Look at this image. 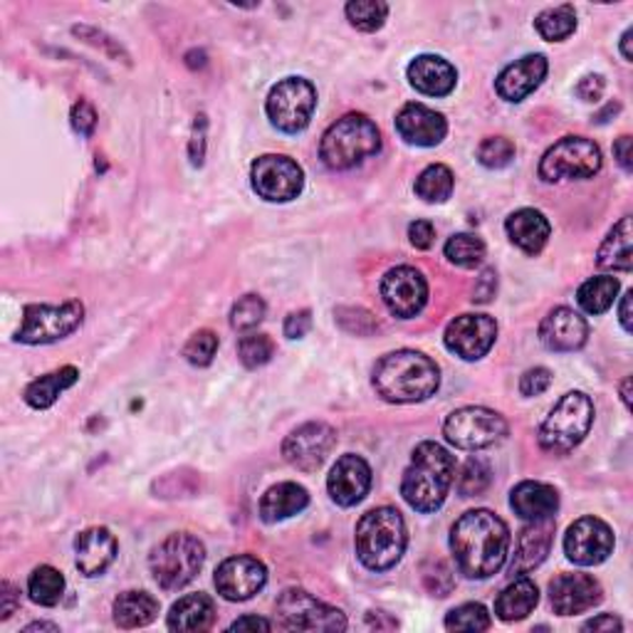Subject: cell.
Listing matches in <instances>:
<instances>
[{
	"mask_svg": "<svg viewBox=\"0 0 633 633\" xmlns=\"http://www.w3.org/2000/svg\"><path fill=\"white\" fill-rule=\"evenodd\" d=\"M509 530L503 517L490 509H470L450 530V552L468 579H490L503 570L509 554Z\"/></svg>",
	"mask_w": 633,
	"mask_h": 633,
	"instance_id": "1",
	"label": "cell"
},
{
	"mask_svg": "<svg viewBox=\"0 0 633 633\" xmlns=\"http://www.w3.org/2000/svg\"><path fill=\"white\" fill-rule=\"evenodd\" d=\"M374 391L389 403H419L436 396L441 386V368L431 356L399 349L382 356L372 374Z\"/></svg>",
	"mask_w": 633,
	"mask_h": 633,
	"instance_id": "2",
	"label": "cell"
},
{
	"mask_svg": "<svg viewBox=\"0 0 633 633\" xmlns=\"http://www.w3.org/2000/svg\"><path fill=\"white\" fill-rule=\"evenodd\" d=\"M453 483H456V458L436 441L419 443L401 480L406 503L415 513H436L446 503Z\"/></svg>",
	"mask_w": 633,
	"mask_h": 633,
	"instance_id": "3",
	"label": "cell"
},
{
	"mask_svg": "<svg viewBox=\"0 0 633 633\" xmlns=\"http://www.w3.org/2000/svg\"><path fill=\"white\" fill-rule=\"evenodd\" d=\"M406 523L396 507H376L362 515L354 544L359 562L372 572H386L399 564L406 552Z\"/></svg>",
	"mask_w": 633,
	"mask_h": 633,
	"instance_id": "4",
	"label": "cell"
},
{
	"mask_svg": "<svg viewBox=\"0 0 633 633\" xmlns=\"http://www.w3.org/2000/svg\"><path fill=\"white\" fill-rule=\"evenodd\" d=\"M382 151V131L366 115H344L325 131L319 156L325 166L335 172H347Z\"/></svg>",
	"mask_w": 633,
	"mask_h": 633,
	"instance_id": "5",
	"label": "cell"
},
{
	"mask_svg": "<svg viewBox=\"0 0 633 633\" xmlns=\"http://www.w3.org/2000/svg\"><path fill=\"white\" fill-rule=\"evenodd\" d=\"M203 542L188 532H176L154 547L149 556V570L164 591H178L196 579L198 572L203 570Z\"/></svg>",
	"mask_w": 633,
	"mask_h": 633,
	"instance_id": "6",
	"label": "cell"
},
{
	"mask_svg": "<svg viewBox=\"0 0 633 633\" xmlns=\"http://www.w3.org/2000/svg\"><path fill=\"white\" fill-rule=\"evenodd\" d=\"M594 423V403L587 394L570 391L556 401L540 426V446L554 456L572 453L587 438Z\"/></svg>",
	"mask_w": 633,
	"mask_h": 633,
	"instance_id": "7",
	"label": "cell"
},
{
	"mask_svg": "<svg viewBox=\"0 0 633 633\" xmlns=\"http://www.w3.org/2000/svg\"><path fill=\"white\" fill-rule=\"evenodd\" d=\"M317 90L305 78H285L270 90L266 112L270 125L282 134H300L305 131L315 115Z\"/></svg>",
	"mask_w": 633,
	"mask_h": 633,
	"instance_id": "8",
	"label": "cell"
},
{
	"mask_svg": "<svg viewBox=\"0 0 633 633\" xmlns=\"http://www.w3.org/2000/svg\"><path fill=\"white\" fill-rule=\"evenodd\" d=\"M603 156L597 141L587 137H564L547 149L540 162V178L547 184L591 178L601 172Z\"/></svg>",
	"mask_w": 633,
	"mask_h": 633,
	"instance_id": "9",
	"label": "cell"
},
{
	"mask_svg": "<svg viewBox=\"0 0 633 633\" xmlns=\"http://www.w3.org/2000/svg\"><path fill=\"white\" fill-rule=\"evenodd\" d=\"M84 305L80 300H68L62 305H25L23 327L15 339L21 344H52L80 329Z\"/></svg>",
	"mask_w": 633,
	"mask_h": 633,
	"instance_id": "10",
	"label": "cell"
},
{
	"mask_svg": "<svg viewBox=\"0 0 633 633\" xmlns=\"http://www.w3.org/2000/svg\"><path fill=\"white\" fill-rule=\"evenodd\" d=\"M507 421L483 406H466L453 411L443 423V436L460 450H483L507 436Z\"/></svg>",
	"mask_w": 633,
	"mask_h": 633,
	"instance_id": "11",
	"label": "cell"
},
{
	"mask_svg": "<svg viewBox=\"0 0 633 633\" xmlns=\"http://www.w3.org/2000/svg\"><path fill=\"white\" fill-rule=\"evenodd\" d=\"M278 617L290 631H344L347 617L305 589H285L278 599Z\"/></svg>",
	"mask_w": 633,
	"mask_h": 633,
	"instance_id": "12",
	"label": "cell"
},
{
	"mask_svg": "<svg viewBox=\"0 0 633 633\" xmlns=\"http://www.w3.org/2000/svg\"><path fill=\"white\" fill-rule=\"evenodd\" d=\"M253 191L270 203H288L305 188V172L295 159L282 154L258 156L250 166Z\"/></svg>",
	"mask_w": 633,
	"mask_h": 633,
	"instance_id": "13",
	"label": "cell"
},
{
	"mask_svg": "<svg viewBox=\"0 0 633 633\" xmlns=\"http://www.w3.org/2000/svg\"><path fill=\"white\" fill-rule=\"evenodd\" d=\"M382 300L386 309L399 319H413L421 315L429 302V282L421 270L399 266L382 278Z\"/></svg>",
	"mask_w": 633,
	"mask_h": 633,
	"instance_id": "14",
	"label": "cell"
},
{
	"mask_svg": "<svg viewBox=\"0 0 633 633\" xmlns=\"http://www.w3.org/2000/svg\"><path fill=\"white\" fill-rule=\"evenodd\" d=\"M337 446V431L323 421L305 423L290 433L282 443V456L292 468L302 472H315L323 468L329 453Z\"/></svg>",
	"mask_w": 633,
	"mask_h": 633,
	"instance_id": "15",
	"label": "cell"
},
{
	"mask_svg": "<svg viewBox=\"0 0 633 633\" xmlns=\"http://www.w3.org/2000/svg\"><path fill=\"white\" fill-rule=\"evenodd\" d=\"M613 532L611 527L599 517H582L570 525L564 535L566 560L579 566H597L607 562L613 552Z\"/></svg>",
	"mask_w": 633,
	"mask_h": 633,
	"instance_id": "16",
	"label": "cell"
},
{
	"mask_svg": "<svg viewBox=\"0 0 633 633\" xmlns=\"http://www.w3.org/2000/svg\"><path fill=\"white\" fill-rule=\"evenodd\" d=\"M497 339V323L488 315H460L453 319L443 335L448 352L460 356L462 362H478Z\"/></svg>",
	"mask_w": 633,
	"mask_h": 633,
	"instance_id": "17",
	"label": "cell"
},
{
	"mask_svg": "<svg viewBox=\"0 0 633 633\" xmlns=\"http://www.w3.org/2000/svg\"><path fill=\"white\" fill-rule=\"evenodd\" d=\"M215 589L225 601H248L268 584V570L258 556L238 554L215 570Z\"/></svg>",
	"mask_w": 633,
	"mask_h": 633,
	"instance_id": "18",
	"label": "cell"
},
{
	"mask_svg": "<svg viewBox=\"0 0 633 633\" xmlns=\"http://www.w3.org/2000/svg\"><path fill=\"white\" fill-rule=\"evenodd\" d=\"M603 599L601 584L589 574H560L550 584V603L560 617H576Z\"/></svg>",
	"mask_w": 633,
	"mask_h": 633,
	"instance_id": "19",
	"label": "cell"
},
{
	"mask_svg": "<svg viewBox=\"0 0 633 633\" xmlns=\"http://www.w3.org/2000/svg\"><path fill=\"white\" fill-rule=\"evenodd\" d=\"M372 488V468L362 456L347 453L335 462L327 478V490L339 507H354L366 497Z\"/></svg>",
	"mask_w": 633,
	"mask_h": 633,
	"instance_id": "20",
	"label": "cell"
},
{
	"mask_svg": "<svg viewBox=\"0 0 633 633\" xmlns=\"http://www.w3.org/2000/svg\"><path fill=\"white\" fill-rule=\"evenodd\" d=\"M396 131L406 144L438 146L448 134V121L441 112L429 109L426 104L411 102L396 115Z\"/></svg>",
	"mask_w": 633,
	"mask_h": 633,
	"instance_id": "21",
	"label": "cell"
},
{
	"mask_svg": "<svg viewBox=\"0 0 633 633\" xmlns=\"http://www.w3.org/2000/svg\"><path fill=\"white\" fill-rule=\"evenodd\" d=\"M587 319L570 307H554L540 325V339L550 352H576L587 344Z\"/></svg>",
	"mask_w": 633,
	"mask_h": 633,
	"instance_id": "22",
	"label": "cell"
},
{
	"mask_svg": "<svg viewBox=\"0 0 633 633\" xmlns=\"http://www.w3.org/2000/svg\"><path fill=\"white\" fill-rule=\"evenodd\" d=\"M547 70H550V65H547L544 55H525V58L507 65V68L497 74L495 90L505 102L517 104L540 87L542 80L547 78Z\"/></svg>",
	"mask_w": 633,
	"mask_h": 633,
	"instance_id": "23",
	"label": "cell"
},
{
	"mask_svg": "<svg viewBox=\"0 0 633 633\" xmlns=\"http://www.w3.org/2000/svg\"><path fill=\"white\" fill-rule=\"evenodd\" d=\"M117 537L107 527H90L74 540V562L84 576H99L117 560Z\"/></svg>",
	"mask_w": 633,
	"mask_h": 633,
	"instance_id": "24",
	"label": "cell"
},
{
	"mask_svg": "<svg viewBox=\"0 0 633 633\" xmlns=\"http://www.w3.org/2000/svg\"><path fill=\"white\" fill-rule=\"evenodd\" d=\"M406 74H409L411 87L426 94V97H448L458 84V70L438 55H419L409 65Z\"/></svg>",
	"mask_w": 633,
	"mask_h": 633,
	"instance_id": "25",
	"label": "cell"
},
{
	"mask_svg": "<svg viewBox=\"0 0 633 633\" xmlns=\"http://www.w3.org/2000/svg\"><path fill=\"white\" fill-rule=\"evenodd\" d=\"M509 507L515 509L517 517L525 523H540V519H552L560 509V493L547 483H535L525 480L513 493H509Z\"/></svg>",
	"mask_w": 633,
	"mask_h": 633,
	"instance_id": "26",
	"label": "cell"
},
{
	"mask_svg": "<svg viewBox=\"0 0 633 633\" xmlns=\"http://www.w3.org/2000/svg\"><path fill=\"white\" fill-rule=\"evenodd\" d=\"M505 231L509 235V241H513L519 250L527 255H537L544 250L547 241H550L552 225L542 211H535V208H519V211H515L505 221Z\"/></svg>",
	"mask_w": 633,
	"mask_h": 633,
	"instance_id": "27",
	"label": "cell"
},
{
	"mask_svg": "<svg viewBox=\"0 0 633 633\" xmlns=\"http://www.w3.org/2000/svg\"><path fill=\"white\" fill-rule=\"evenodd\" d=\"M552 535H554V517L540 519V523H530L523 532L517 535L513 574H527L535 566L544 562V556L552 550Z\"/></svg>",
	"mask_w": 633,
	"mask_h": 633,
	"instance_id": "28",
	"label": "cell"
},
{
	"mask_svg": "<svg viewBox=\"0 0 633 633\" xmlns=\"http://www.w3.org/2000/svg\"><path fill=\"white\" fill-rule=\"evenodd\" d=\"M309 505V493L297 483H278L260 497V519L268 525L300 515Z\"/></svg>",
	"mask_w": 633,
	"mask_h": 633,
	"instance_id": "29",
	"label": "cell"
},
{
	"mask_svg": "<svg viewBox=\"0 0 633 633\" xmlns=\"http://www.w3.org/2000/svg\"><path fill=\"white\" fill-rule=\"evenodd\" d=\"M537 603H540V589L537 584L530 579V576H519L513 584L500 591V597L495 601V613L500 621L513 623V621H523L530 617L535 611Z\"/></svg>",
	"mask_w": 633,
	"mask_h": 633,
	"instance_id": "30",
	"label": "cell"
},
{
	"mask_svg": "<svg viewBox=\"0 0 633 633\" xmlns=\"http://www.w3.org/2000/svg\"><path fill=\"white\" fill-rule=\"evenodd\" d=\"M213 619H215L213 601L208 599L206 594H188V597L174 603L172 611H168L166 623L172 631L198 633L211 629Z\"/></svg>",
	"mask_w": 633,
	"mask_h": 633,
	"instance_id": "31",
	"label": "cell"
},
{
	"mask_svg": "<svg viewBox=\"0 0 633 633\" xmlns=\"http://www.w3.org/2000/svg\"><path fill=\"white\" fill-rule=\"evenodd\" d=\"M597 266L601 270L631 272V268H633L631 215H623V219L609 231L607 238H603L601 248L597 253Z\"/></svg>",
	"mask_w": 633,
	"mask_h": 633,
	"instance_id": "32",
	"label": "cell"
},
{
	"mask_svg": "<svg viewBox=\"0 0 633 633\" xmlns=\"http://www.w3.org/2000/svg\"><path fill=\"white\" fill-rule=\"evenodd\" d=\"M80 372L74 366H62L58 372H50L35 379L25 389V403L33 409H50V406L60 399L62 391H68L70 386L78 384Z\"/></svg>",
	"mask_w": 633,
	"mask_h": 633,
	"instance_id": "33",
	"label": "cell"
},
{
	"mask_svg": "<svg viewBox=\"0 0 633 633\" xmlns=\"http://www.w3.org/2000/svg\"><path fill=\"white\" fill-rule=\"evenodd\" d=\"M159 613V601L146 591H125L115 599V623L119 629L149 626Z\"/></svg>",
	"mask_w": 633,
	"mask_h": 633,
	"instance_id": "34",
	"label": "cell"
},
{
	"mask_svg": "<svg viewBox=\"0 0 633 633\" xmlns=\"http://www.w3.org/2000/svg\"><path fill=\"white\" fill-rule=\"evenodd\" d=\"M619 288L621 285L617 278L609 276L589 278L579 288V292H576V302H579V307L587 312V315H603V312L611 309L613 302H617Z\"/></svg>",
	"mask_w": 633,
	"mask_h": 633,
	"instance_id": "35",
	"label": "cell"
},
{
	"mask_svg": "<svg viewBox=\"0 0 633 633\" xmlns=\"http://www.w3.org/2000/svg\"><path fill=\"white\" fill-rule=\"evenodd\" d=\"M27 594L40 607H58L65 594V576L50 564L37 566L27 579Z\"/></svg>",
	"mask_w": 633,
	"mask_h": 633,
	"instance_id": "36",
	"label": "cell"
},
{
	"mask_svg": "<svg viewBox=\"0 0 633 633\" xmlns=\"http://www.w3.org/2000/svg\"><path fill=\"white\" fill-rule=\"evenodd\" d=\"M453 186H456V178H453L450 168L433 164L415 178V196L426 203H446L453 194Z\"/></svg>",
	"mask_w": 633,
	"mask_h": 633,
	"instance_id": "37",
	"label": "cell"
},
{
	"mask_svg": "<svg viewBox=\"0 0 633 633\" xmlns=\"http://www.w3.org/2000/svg\"><path fill=\"white\" fill-rule=\"evenodd\" d=\"M537 33L550 43H562L576 31V13L572 5H556L547 8L535 21Z\"/></svg>",
	"mask_w": 633,
	"mask_h": 633,
	"instance_id": "38",
	"label": "cell"
},
{
	"mask_svg": "<svg viewBox=\"0 0 633 633\" xmlns=\"http://www.w3.org/2000/svg\"><path fill=\"white\" fill-rule=\"evenodd\" d=\"M443 253H446V258L453 262V266L472 270V268L483 266L485 243L483 238H478V235H472V233H458L446 243Z\"/></svg>",
	"mask_w": 633,
	"mask_h": 633,
	"instance_id": "39",
	"label": "cell"
},
{
	"mask_svg": "<svg viewBox=\"0 0 633 633\" xmlns=\"http://www.w3.org/2000/svg\"><path fill=\"white\" fill-rule=\"evenodd\" d=\"M344 11L349 23L362 33L382 31L386 17H389V5L382 3V0H352V3H347Z\"/></svg>",
	"mask_w": 633,
	"mask_h": 633,
	"instance_id": "40",
	"label": "cell"
},
{
	"mask_svg": "<svg viewBox=\"0 0 633 633\" xmlns=\"http://www.w3.org/2000/svg\"><path fill=\"white\" fill-rule=\"evenodd\" d=\"M490 613L483 603H462V607L448 611L446 629L448 631H488L490 629Z\"/></svg>",
	"mask_w": 633,
	"mask_h": 633,
	"instance_id": "41",
	"label": "cell"
},
{
	"mask_svg": "<svg viewBox=\"0 0 633 633\" xmlns=\"http://www.w3.org/2000/svg\"><path fill=\"white\" fill-rule=\"evenodd\" d=\"M266 300L260 295H245L231 309V327L238 332H248L266 319Z\"/></svg>",
	"mask_w": 633,
	"mask_h": 633,
	"instance_id": "42",
	"label": "cell"
},
{
	"mask_svg": "<svg viewBox=\"0 0 633 633\" xmlns=\"http://www.w3.org/2000/svg\"><path fill=\"white\" fill-rule=\"evenodd\" d=\"M272 354H276V342L268 335H245L238 342V356L243 366L248 368H260L266 366Z\"/></svg>",
	"mask_w": 633,
	"mask_h": 633,
	"instance_id": "43",
	"label": "cell"
},
{
	"mask_svg": "<svg viewBox=\"0 0 633 633\" xmlns=\"http://www.w3.org/2000/svg\"><path fill=\"white\" fill-rule=\"evenodd\" d=\"M215 352H219V335L211 332V329H198L184 347L186 362L194 366H208L213 362Z\"/></svg>",
	"mask_w": 633,
	"mask_h": 633,
	"instance_id": "44",
	"label": "cell"
},
{
	"mask_svg": "<svg viewBox=\"0 0 633 633\" xmlns=\"http://www.w3.org/2000/svg\"><path fill=\"white\" fill-rule=\"evenodd\" d=\"M515 144L505 137H490L478 146V162L485 168H505L513 164Z\"/></svg>",
	"mask_w": 633,
	"mask_h": 633,
	"instance_id": "45",
	"label": "cell"
},
{
	"mask_svg": "<svg viewBox=\"0 0 633 633\" xmlns=\"http://www.w3.org/2000/svg\"><path fill=\"white\" fill-rule=\"evenodd\" d=\"M490 483V470L483 460H476L470 458L466 462V468H462V476H460V495L462 497H472V495H480Z\"/></svg>",
	"mask_w": 633,
	"mask_h": 633,
	"instance_id": "46",
	"label": "cell"
},
{
	"mask_svg": "<svg viewBox=\"0 0 633 633\" xmlns=\"http://www.w3.org/2000/svg\"><path fill=\"white\" fill-rule=\"evenodd\" d=\"M552 384V372L544 366H535V368H527L523 374V379H519V394L523 396H540L547 389H550Z\"/></svg>",
	"mask_w": 633,
	"mask_h": 633,
	"instance_id": "47",
	"label": "cell"
},
{
	"mask_svg": "<svg viewBox=\"0 0 633 633\" xmlns=\"http://www.w3.org/2000/svg\"><path fill=\"white\" fill-rule=\"evenodd\" d=\"M70 119H72L74 131H78L80 137L90 139L94 134V127H97V112H94V107H92L90 102L80 99L78 104H74Z\"/></svg>",
	"mask_w": 633,
	"mask_h": 633,
	"instance_id": "48",
	"label": "cell"
},
{
	"mask_svg": "<svg viewBox=\"0 0 633 633\" xmlns=\"http://www.w3.org/2000/svg\"><path fill=\"white\" fill-rule=\"evenodd\" d=\"M433 238H436V228H433L431 221H415L409 225V241L413 248L429 250L433 245Z\"/></svg>",
	"mask_w": 633,
	"mask_h": 633,
	"instance_id": "49",
	"label": "cell"
},
{
	"mask_svg": "<svg viewBox=\"0 0 633 633\" xmlns=\"http://www.w3.org/2000/svg\"><path fill=\"white\" fill-rule=\"evenodd\" d=\"M312 329V312L309 309H300L292 312L285 319V337L288 339H302Z\"/></svg>",
	"mask_w": 633,
	"mask_h": 633,
	"instance_id": "50",
	"label": "cell"
},
{
	"mask_svg": "<svg viewBox=\"0 0 633 633\" xmlns=\"http://www.w3.org/2000/svg\"><path fill=\"white\" fill-rule=\"evenodd\" d=\"M495 292H497L495 270H485L483 276L478 278L476 290H472V302H478V305H485V302L495 297Z\"/></svg>",
	"mask_w": 633,
	"mask_h": 633,
	"instance_id": "51",
	"label": "cell"
},
{
	"mask_svg": "<svg viewBox=\"0 0 633 633\" xmlns=\"http://www.w3.org/2000/svg\"><path fill=\"white\" fill-rule=\"evenodd\" d=\"M603 90H607V82H603L601 74H587V78H582L579 84H576V94L584 102H597Z\"/></svg>",
	"mask_w": 633,
	"mask_h": 633,
	"instance_id": "52",
	"label": "cell"
},
{
	"mask_svg": "<svg viewBox=\"0 0 633 633\" xmlns=\"http://www.w3.org/2000/svg\"><path fill=\"white\" fill-rule=\"evenodd\" d=\"M198 121L194 125V139H191V164L201 166L203 164V151H206V117H196Z\"/></svg>",
	"mask_w": 633,
	"mask_h": 633,
	"instance_id": "53",
	"label": "cell"
},
{
	"mask_svg": "<svg viewBox=\"0 0 633 633\" xmlns=\"http://www.w3.org/2000/svg\"><path fill=\"white\" fill-rule=\"evenodd\" d=\"M623 629V623H621V619L619 617H613V613H599L597 619H591V621H587L582 626V631H621Z\"/></svg>",
	"mask_w": 633,
	"mask_h": 633,
	"instance_id": "54",
	"label": "cell"
},
{
	"mask_svg": "<svg viewBox=\"0 0 633 633\" xmlns=\"http://www.w3.org/2000/svg\"><path fill=\"white\" fill-rule=\"evenodd\" d=\"M613 156H617V162L623 172L631 174V137L629 134L619 137L617 144H613Z\"/></svg>",
	"mask_w": 633,
	"mask_h": 633,
	"instance_id": "55",
	"label": "cell"
},
{
	"mask_svg": "<svg viewBox=\"0 0 633 633\" xmlns=\"http://www.w3.org/2000/svg\"><path fill=\"white\" fill-rule=\"evenodd\" d=\"M272 623L260 617H241L231 623V631H270Z\"/></svg>",
	"mask_w": 633,
	"mask_h": 633,
	"instance_id": "56",
	"label": "cell"
},
{
	"mask_svg": "<svg viewBox=\"0 0 633 633\" xmlns=\"http://www.w3.org/2000/svg\"><path fill=\"white\" fill-rule=\"evenodd\" d=\"M15 609H17L15 589L11 587V584H3V603H0V617L8 619Z\"/></svg>",
	"mask_w": 633,
	"mask_h": 633,
	"instance_id": "57",
	"label": "cell"
},
{
	"mask_svg": "<svg viewBox=\"0 0 633 633\" xmlns=\"http://www.w3.org/2000/svg\"><path fill=\"white\" fill-rule=\"evenodd\" d=\"M631 297H633V292L629 290L626 295L621 297V307H619V319H621V327L626 329V332H631Z\"/></svg>",
	"mask_w": 633,
	"mask_h": 633,
	"instance_id": "58",
	"label": "cell"
},
{
	"mask_svg": "<svg viewBox=\"0 0 633 633\" xmlns=\"http://www.w3.org/2000/svg\"><path fill=\"white\" fill-rule=\"evenodd\" d=\"M631 35H633L631 27H629L626 33L621 35V55H623V60H626V62L633 60V52H631Z\"/></svg>",
	"mask_w": 633,
	"mask_h": 633,
	"instance_id": "59",
	"label": "cell"
},
{
	"mask_svg": "<svg viewBox=\"0 0 633 633\" xmlns=\"http://www.w3.org/2000/svg\"><path fill=\"white\" fill-rule=\"evenodd\" d=\"M33 631H52V633H58L60 629L55 626V623H45V621H37V623H31V626H25V633H33Z\"/></svg>",
	"mask_w": 633,
	"mask_h": 633,
	"instance_id": "60",
	"label": "cell"
},
{
	"mask_svg": "<svg viewBox=\"0 0 633 633\" xmlns=\"http://www.w3.org/2000/svg\"><path fill=\"white\" fill-rule=\"evenodd\" d=\"M621 399L626 403V409H631V376H626L621 384Z\"/></svg>",
	"mask_w": 633,
	"mask_h": 633,
	"instance_id": "61",
	"label": "cell"
}]
</instances>
